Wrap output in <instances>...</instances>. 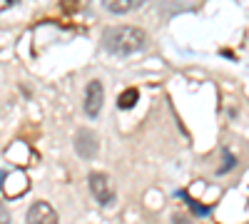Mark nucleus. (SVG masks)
<instances>
[{
  "mask_svg": "<svg viewBox=\"0 0 249 224\" xmlns=\"http://www.w3.org/2000/svg\"><path fill=\"white\" fill-rule=\"evenodd\" d=\"M102 48L117 57H127L147 48V33L135 25H115L102 30Z\"/></svg>",
  "mask_w": 249,
  "mask_h": 224,
  "instance_id": "1",
  "label": "nucleus"
},
{
  "mask_svg": "<svg viewBox=\"0 0 249 224\" xmlns=\"http://www.w3.org/2000/svg\"><path fill=\"white\" fill-rule=\"evenodd\" d=\"M88 187H90V194L95 197L97 205L102 207H110L115 205V187L105 172H90L88 174Z\"/></svg>",
  "mask_w": 249,
  "mask_h": 224,
  "instance_id": "2",
  "label": "nucleus"
},
{
  "mask_svg": "<svg viewBox=\"0 0 249 224\" xmlns=\"http://www.w3.org/2000/svg\"><path fill=\"white\" fill-rule=\"evenodd\" d=\"M75 152H77L82 159H95L97 152H100V139H97V135H95L92 130H88V127L77 130V135H75Z\"/></svg>",
  "mask_w": 249,
  "mask_h": 224,
  "instance_id": "3",
  "label": "nucleus"
},
{
  "mask_svg": "<svg viewBox=\"0 0 249 224\" xmlns=\"http://www.w3.org/2000/svg\"><path fill=\"white\" fill-rule=\"evenodd\" d=\"M102 103H105V87L100 80H90L85 87V115L95 120L102 110Z\"/></svg>",
  "mask_w": 249,
  "mask_h": 224,
  "instance_id": "4",
  "label": "nucleus"
},
{
  "mask_svg": "<svg viewBox=\"0 0 249 224\" xmlns=\"http://www.w3.org/2000/svg\"><path fill=\"white\" fill-rule=\"evenodd\" d=\"M25 219H28V224H60L55 207L50 205V202H45V199H37L35 205L28 209Z\"/></svg>",
  "mask_w": 249,
  "mask_h": 224,
  "instance_id": "5",
  "label": "nucleus"
},
{
  "mask_svg": "<svg viewBox=\"0 0 249 224\" xmlns=\"http://www.w3.org/2000/svg\"><path fill=\"white\" fill-rule=\"evenodd\" d=\"M142 5V0H105V8L115 15H124V13H132Z\"/></svg>",
  "mask_w": 249,
  "mask_h": 224,
  "instance_id": "6",
  "label": "nucleus"
},
{
  "mask_svg": "<svg viewBox=\"0 0 249 224\" xmlns=\"http://www.w3.org/2000/svg\"><path fill=\"white\" fill-rule=\"evenodd\" d=\"M137 100H140V90H137V87H127V90L117 97V107H120V110H130V107L137 105Z\"/></svg>",
  "mask_w": 249,
  "mask_h": 224,
  "instance_id": "7",
  "label": "nucleus"
},
{
  "mask_svg": "<svg viewBox=\"0 0 249 224\" xmlns=\"http://www.w3.org/2000/svg\"><path fill=\"white\" fill-rule=\"evenodd\" d=\"M222 159H224V165L217 170L219 174H224V172H230V170H234V167H237V157H234L230 150H227V147H222Z\"/></svg>",
  "mask_w": 249,
  "mask_h": 224,
  "instance_id": "8",
  "label": "nucleus"
},
{
  "mask_svg": "<svg viewBox=\"0 0 249 224\" xmlns=\"http://www.w3.org/2000/svg\"><path fill=\"white\" fill-rule=\"evenodd\" d=\"M187 205H190V207L195 209V214H199V217H204V214H210V207H202V205H197V202H195L192 197H187Z\"/></svg>",
  "mask_w": 249,
  "mask_h": 224,
  "instance_id": "9",
  "label": "nucleus"
},
{
  "mask_svg": "<svg viewBox=\"0 0 249 224\" xmlns=\"http://www.w3.org/2000/svg\"><path fill=\"white\" fill-rule=\"evenodd\" d=\"M0 224H10V209L0 202Z\"/></svg>",
  "mask_w": 249,
  "mask_h": 224,
  "instance_id": "10",
  "label": "nucleus"
},
{
  "mask_svg": "<svg viewBox=\"0 0 249 224\" xmlns=\"http://www.w3.org/2000/svg\"><path fill=\"white\" fill-rule=\"evenodd\" d=\"M175 224H187V222H184V217H179V214H177V217H175Z\"/></svg>",
  "mask_w": 249,
  "mask_h": 224,
  "instance_id": "11",
  "label": "nucleus"
}]
</instances>
